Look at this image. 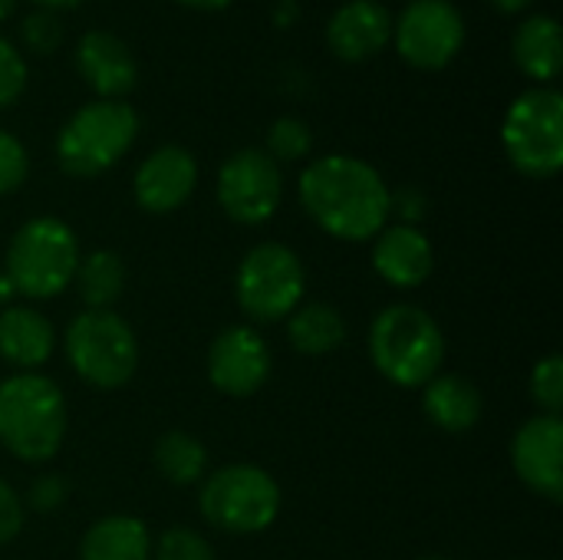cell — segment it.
<instances>
[{
	"instance_id": "5bb4252c",
	"label": "cell",
	"mask_w": 563,
	"mask_h": 560,
	"mask_svg": "<svg viewBox=\"0 0 563 560\" xmlns=\"http://www.w3.org/2000/svg\"><path fill=\"white\" fill-rule=\"evenodd\" d=\"M198 188V162L185 145H158L142 158L132 178L135 205L148 215L178 211Z\"/></svg>"
},
{
	"instance_id": "f546056e",
	"label": "cell",
	"mask_w": 563,
	"mask_h": 560,
	"mask_svg": "<svg viewBox=\"0 0 563 560\" xmlns=\"http://www.w3.org/2000/svg\"><path fill=\"white\" fill-rule=\"evenodd\" d=\"M26 175H30V155L23 142L13 132L0 129V195L16 191L26 182Z\"/></svg>"
},
{
	"instance_id": "d4e9b609",
	"label": "cell",
	"mask_w": 563,
	"mask_h": 560,
	"mask_svg": "<svg viewBox=\"0 0 563 560\" xmlns=\"http://www.w3.org/2000/svg\"><path fill=\"white\" fill-rule=\"evenodd\" d=\"M313 149V132L300 116H280L271 122L267 139H264V152L280 165V162H300L307 158Z\"/></svg>"
},
{
	"instance_id": "9a60e30c",
	"label": "cell",
	"mask_w": 563,
	"mask_h": 560,
	"mask_svg": "<svg viewBox=\"0 0 563 560\" xmlns=\"http://www.w3.org/2000/svg\"><path fill=\"white\" fill-rule=\"evenodd\" d=\"M393 43V13L379 0H346L327 23V46L343 63H363Z\"/></svg>"
},
{
	"instance_id": "ba28073f",
	"label": "cell",
	"mask_w": 563,
	"mask_h": 560,
	"mask_svg": "<svg viewBox=\"0 0 563 560\" xmlns=\"http://www.w3.org/2000/svg\"><path fill=\"white\" fill-rule=\"evenodd\" d=\"M307 294V271L294 248L264 241L251 248L234 274V297L247 320L277 323L287 320Z\"/></svg>"
},
{
	"instance_id": "f35d334b",
	"label": "cell",
	"mask_w": 563,
	"mask_h": 560,
	"mask_svg": "<svg viewBox=\"0 0 563 560\" xmlns=\"http://www.w3.org/2000/svg\"><path fill=\"white\" fill-rule=\"evenodd\" d=\"M13 10H16V0H0V23H3V20H10V17H13Z\"/></svg>"
},
{
	"instance_id": "8d00e7d4",
	"label": "cell",
	"mask_w": 563,
	"mask_h": 560,
	"mask_svg": "<svg viewBox=\"0 0 563 560\" xmlns=\"http://www.w3.org/2000/svg\"><path fill=\"white\" fill-rule=\"evenodd\" d=\"M79 3H86V0H33V7L53 10V13H59V10H73V7H79Z\"/></svg>"
},
{
	"instance_id": "e0dca14e",
	"label": "cell",
	"mask_w": 563,
	"mask_h": 560,
	"mask_svg": "<svg viewBox=\"0 0 563 560\" xmlns=\"http://www.w3.org/2000/svg\"><path fill=\"white\" fill-rule=\"evenodd\" d=\"M373 267L396 290L422 287L435 271V251L429 234L412 224L383 228L373 238Z\"/></svg>"
},
{
	"instance_id": "d6a6232c",
	"label": "cell",
	"mask_w": 563,
	"mask_h": 560,
	"mask_svg": "<svg viewBox=\"0 0 563 560\" xmlns=\"http://www.w3.org/2000/svg\"><path fill=\"white\" fill-rule=\"evenodd\" d=\"M66 502V482L59 475H43L30 488V505L36 512H56Z\"/></svg>"
},
{
	"instance_id": "8fae6325",
	"label": "cell",
	"mask_w": 563,
	"mask_h": 560,
	"mask_svg": "<svg viewBox=\"0 0 563 560\" xmlns=\"http://www.w3.org/2000/svg\"><path fill=\"white\" fill-rule=\"evenodd\" d=\"M218 205L244 228L271 221L284 198V172L264 149H238L218 168Z\"/></svg>"
},
{
	"instance_id": "1f68e13d",
	"label": "cell",
	"mask_w": 563,
	"mask_h": 560,
	"mask_svg": "<svg viewBox=\"0 0 563 560\" xmlns=\"http://www.w3.org/2000/svg\"><path fill=\"white\" fill-rule=\"evenodd\" d=\"M426 195L419 188H402V191H389V218L396 215L399 224H412L419 228V221L426 218Z\"/></svg>"
},
{
	"instance_id": "7402d4cb",
	"label": "cell",
	"mask_w": 563,
	"mask_h": 560,
	"mask_svg": "<svg viewBox=\"0 0 563 560\" xmlns=\"http://www.w3.org/2000/svg\"><path fill=\"white\" fill-rule=\"evenodd\" d=\"M287 340L303 356H327L346 343V320L330 304H300L287 317Z\"/></svg>"
},
{
	"instance_id": "7c38bea8",
	"label": "cell",
	"mask_w": 563,
	"mask_h": 560,
	"mask_svg": "<svg viewBox=\"0 0 563 560\" xmlns=\"http://www.w3.org/2000/svg\"><path fill=\"white\" fill-rule=\"evenodd\" d=\"M271 370H274L271 347L247 323L224 327L208 347V380L218 393L231 399H247L257 389H264Z\"/></svg>"
},
{
	"instance_id": "484cf974",
	"label": "cell",
	"mask_w": 563,
	"mask_h": 560,
	"mask_svg": "<svg viewBox=\"0 0 563 560\" xmlns=\"http://www.w3.org/2000/svg\"><path fill=\"white\" fill-rule=\"evenodd\" d=\"M531 399L544 416H561L563 409V360L551 353L534 363L531 370Z\"/></svg>"
},
{
	"instance_id": "5b68a950",
	"label": "cell",
	"mask_w": 563,
	"mask_h": 560,
	"mask_svg": "<svg viewBox=\"0 0 563 560\" xmlns=\"http://www.w3.org/2000/svg\"><path fill=\"white\" fill-rule=\"evenodd\" d=\"M79 257L82 254L73 228L53 215H40L20 224L10 238L3 274L20 297L49 300L73 284Z\"/></svg>"
},
{
	"instance_id": "cb8c5ba5",
	"label": "cell",
	"mask_w": 563,
	"mask_h": 560,
	"mask_svg": "<svg viewBox=\"0 0 563 560\" xmlns=\"http://www.w3.org/2000/svg\"><path fill=\"white\" fill-rule=\"evenodd\" d=\"M155 469L162 479H168L172 485H198L208 475V449L201 446V439L188 436V432H165L155 449H152Z\"/></svg>"
},
{
	"instance_id": "4dcf8cb0",
	"label": "cell",
	"mask_w": 563,
	"mask_h": 560,
	"mask_svg": "<svg viewBox=\"0 0 563 560\" xmlns=\"http://www.w3.org/2000/svg\"><path fill=\"white\" fill-rule=\"evenodd\" d=\"M23 531V502L20 495L0 479V548L10 545Z\"/></svg>"
},
{
	"instance_id": "8992f818",
	"label": "cell",
	"mask_w": 563,
	"mask_h": 560,
	"mask_svg": "<svg viewBox=\"0 0 563 560\" xmlns=\"http://www.w3.org/2000/svg\"><path fill=\"white\" fill-rule=\"evenodd\" d=\"M201 515L224 535H261L280 515V485L261 465L234 462L201 479Z\"/></svg>"
},
{
	"instance_id": "52a82bcc",
	"label": "cell",
	"mask_w": 563,
	"mask_h": 560,
	"mask_svg": "<svg viewBox=\"0 0 563 560\" xmlns=\"http://www.w3.org/2000/svg\"><path fill=\"white\" fill-rule=\"evenodd\" d=\"M501 145L528 178H554L563 168V96L554 86L525 89L505 112Z\"/></svg>"
},
{
	"instance_id": "ab89813d",
	"label": "cell",
	"mask_w": 563,
	"mask_h": 560,
	"mask_svg": "<svg viewBox=\"0 0 563 560\" xmlns=\"http://www.w3.org/2000/svg\"><path fill=\"white\" fill-rule=\"evenodd\" d=\"M419 560H449V558H419Z\"/></svg>"
},
{
	"instance_id": "74e56055",
	"label": "cell",
	"mask_w": 563,
	"mask_h": 560,
	"mask_svg": "<svg viewBox=\"0 0 563 560\" xmlns=\"http://www.w3.org/2000/svg\"><path fill=\"white\" fill-rule=\"evenodd\" d=\"M16 297V290H13V284H10V277L0 271V307H10V300Z\"/></svg>"
},
{
	"instance_id": "7a4b0ae2",
	"label": "cell",
	"mask_w": 563,
	"mask_h": 560,
	"mask_svg": "<svg viewBox=\"0 0 563 560\" xmlns=\"http://www.w3.org/2000/svg\"><path fill=\"white\" fill-rule=\"evenodd\" d=\"M369 360L383 380L402 389H422L445 363V333L435 317L416 304H389L369 323Z\"/></svg>"
},
{
	"instance_id": "ac0fdd59",
	"label": "cell",
	"mask_w": 563,
	"mask_h": 560,
	"mask_svg": "<svg viewBox=\"0 0 563 560\" xmlns=\"http://www.w3.org/2000/svg\"><path fill=\"white\" fill-rule=\"evenodd\" d=\"M56 347L53 323L33 307H3L0 310V360L20 373H36Z\"/></svg>"
},
{
	"instance_id": "30bf717a",
	"label": "cell",
	"mask_w": 563,
	"mask_h": 560,
	"mask_svg": "<svg viewBox=\"0 0 563 560\" xmlns=\"http://www.w3.org/2000/svg\"><path fill=\"white\" fill-rule=\"evenodd\" d=\"M393 46L412 69H445L465 46V17L452 0H409L393 17Z\"/></svg>"
},
{
	"instance_id": "e575fe53",
	"label": "cell",
	"mask_w": 563,
	"mask_h": 560,
	"mask_svg": "<svg viewBox=\"0 0 563 560\" xmlns=\"http://www.w3.org/2000/svg\"><path fill=\"white\" fill-rule=\"evenodd\" d=\"M495 10H501V13H521V10H528L534 0H488Z\"/></svg>"
},
{
	"instance_id": "9c48e42d",
	"label": "cell",
	"mask_w": 563,
	"mask_h": 560,
	"mask_svg": "<svg viewBox=\"0 0 563 560\" xmlns=\"http://www.w3.org/2000/svg\"><path fill=\"white\" fill-rule=\"evenodd\" d=\"M66 356L82 383L119 389L139 370V340L115 310H82L66 327Z\"/></svg>"
},
{
	"instance_id": "3957f363",
	"label": "cell",
	"mask_w": 563,
	"mask_h": 560,
	"mask_svg": "<svg viewBox=\"0 0 563 560\" xmlns=\"http://www.w3.org/2000/svg\"><path fill=\"white\" fill-rule=\"evenodd\" d=\"M66 439L63 389L43 373H13L0 383V446L26 462H49Z\"/></svg>"
},
{
	"instance_id": "ffe728a7",
	"label": "cell",
	"mask_w": 563,
	"mask_h": 560,
	"mask_svg": "<svg viewBox=\"0 0 563 560\" xmlns=\"http://www.w3.org/2000/svg\"><path fill=\"white\" fill-rule=\"evenodd\" d=\"M518 69L534 79L538 86L554 83L561 76L563 66V43L561 26L551 13H531L518 23L515 43H511Z\"/></svg>"
},
{
	"instance_id": "d6986e66",
	"label": "cell",
	"mask_w": 563,
	"mask_h": 560,
	"mask_svg": "<svg viewBox=\"0 0 563 560\" xmlns=\"http://www.w3.org/2000/svg\"><path fill=\"white\" fill-rule=\"evenodd\" d=\"M422 413L442 432L462 436L482 422L485 399L472 380H465L459 373H439L422 386Z\"/></svg>"
},
{
	"instance_id": "d590c367",
	"label": "cell",
	"mask_w": 563,
	"mask_h": 560,
	"mask_svg": "<svg viewBox=\"0 0 563 560\" xmlns=\"http://www.w3.org/2000/svg\"><path fill=\"white\" fill-rule=\"evenodd\" d=\"M175 3L191 7V10H224V7L234 3V0H175Z\"/></svg>"
},
{
	"instance_id": "603a6c76",
	"label": "cell",
	"mask_w": 563,
	"mask_h": 560,
	"mask_svg": "<svg viewBox=\"0 0 563 560\" xmlns=\"http://www.w3.org/2000/svg\"><path fill=\"white\" fill-rule=\"evenodd\" d=\"M73 284L86 310H112V304L125 290V264L115 251H92L79 257Z\"/></svg>"
},
{
	"instance_id": "83f0119b",
	"label": "cell",
	"mask_w": 563,
	"mask_h": 560,
	"mask_svg": "<svg viewBox=\"0 0 563 560\" xmlns=\"http://www.w3.org/2000/svg\"><path fill=\"white\" fill-rule=\"evenodd\" d=\"M152 560H218L208 538H201L191 528H168L155 545Z\"/></svg>"
},
{
	"instance_id": "f1b7e54d",
	"label": "cell",
	"mask_w": 563,
	"mask_h": 560,
	"mask_svg": "<svg viewBox=\"0 0 563 560\" xmlns=\"http://www.w3.org/2000/svg\"><path fill=\"white\" fill-rule=\"evenodd\" d=\"M26 79H30V73H26L23 53L7 36H0V109L13 106L23 96Z\"/></svg>"
},
{
	"instance_id": "2e32d148",
	"label": "cell",
	"mask_w": 563,
	"mask_h": 560,
	"mask_svg": "<svg viewBox=\"0 0 563 560\" xmlns=\"http://www.w3.org/2000/svg\"><path fill=\"white\" fill-rule=\"evenodd\" d=\"M76 69L99 99H122L139 83V63L122 36L89 30L76 43Z\"/></svg>"
},
{
	"instance_id": "836d02e7",
	"label": "cell",
	"mask_w": 563,
	"mask_h": 560,
	"mask_svg": "<svg viewBox=\"0 0 563 560\" xmlns=\"http://www.w3.org/2000/svg\"><path fill=\"white\" fill-rule=\"evenodd\" d=\"M271 17H274V23H277V26H290V23L300 17V3H297V0H277Z\"/></svg>"
},
{
	"instance_id": "4fadbf2b",
	"label": "cell",
	"mask_w": 563,
	"mask_h": 560,
	"mask_svg": "<svg viewBox=\"0 0 563 560\" xmlns=\"http://www.w3.org/2000/svg\"><path fill=\"white\" fill-rule=\"evenodd\" d=\"M511 465L525 488L558 505L563 498V422L561 416L538 413L528 419L511 442Z\"/></svg>"
},
{
	"instance_id": "6da1fadb",
	"label": "cell",
	"mask_w": 563,
	"mask_h": 560,
	"mask_svg": "<svg viewBox=\"0 0 563 560\" xmlns=\"http://www.w3.org/2000/svg\"><path fill=\"white\" fill-rule=\"evenodd\" d=\"M300 205L330 238L373 241L389 221V185L356 155H323L300 172Z\"/></svg>"
},
{
	"instance_id": "44dd1931",
	"label": "cell",
	"mask_w": 563,
	"mask_h": 560,
	"mask_svg": "<svg viewBox=\"0 0 563 560\" xmlns=\"http://www.w3.org/2000/svg\"><path fill=\"white\" fill-rule=\"evenodd\" d=\"M79 560H152V538L142 518L106 515L79 541Z\"/></svg>"
},
{
	"instance_id": "4316f807",
	"label": "cell",
	"mask_w": 563,
	"mask_h": 560,
	"mask_svg": "<svg viewBox=\"0 0 563 560\" xmlns=\"http://www.w3.org/2000/svg\"><path fill=\"white\" fill-rule=\"evenodd\" d=\"M20 40L30 53L36 56H49L59 43H63V20L53 10L33 7L23 20H20Z\"/></svg>"
},
{
	"instance_id": "277c9868",
	"label": "cell",
	"mask_w": 563,
	"mask_h": 560,
	"mask_svg": "<svg viewBox=\"0 0 563 560\" xmlns=\"http://www.w3.org/2000/svg\"><path fill=\"white\" fill-rule=\"evenodd\" d=\"M139 135V112L125 99H92L56 132V162L73 178H96L125 158Z\"/></svg>"
}]
</instances>
